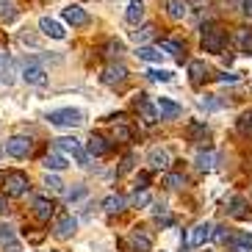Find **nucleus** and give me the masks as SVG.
Wrapping results in <instances>:
<instances>
[{"mask_svg":"<svg viewBox=\"0 0 252 252\" xmlns=\"http://www.w3.org/2000/svg\"><path fill=\"white\" fill-rule=\"evenodd\" d=\"M61 14H64V20H67V23L72 25V28H81V25H89V14H86V11H83L81 6H67L64 11H61Z\"/></svg>","mask_w":252,"mask_h":252,"instance_id":"ddd939ff","label":"nucleus"},{"mask_svg":"<svg viewBox=\"0 0 252 252\" xmlns=\"http://www.w3.org/2000/svg\"><path fill=\"white\" fill-rule=\"evenodd\" d=\"M114 139L117 141H130V130H127V127H114Z\"/></svg>","mask_w":252,"mask_h":252,"instance_id":"e433bc0d","label":"nucleus"},{"mask_svg":"<svg viewBox=\"0 0 252 252\" xmlns=\"http://www.w3.org/2000/svg\"><path fill=\"white\" fill-rule=\"evenodd\" d=\"M166 189H172V191H178V189H183L186 186V175H178V172H172V175H166Z\"/></svg>","mask_w":252,"mask_h":252,"instance_id":"cd10ccee","label":"nucleus"},{"mask_svg":"<svg viewBox=\"0 0 252 252\" xmlns=\"http://www.w3.org/2000/svg\"><path fill=\"white\" fill-rule=\"evenodd\" d=\"M208 133V127L205 125H200V122H194V125H189V136H191L194 141L200 139V136H205Z\"/></svg>","mask_w":252,"mask_h":252,"instance_id":"72a5a7b5","label":"nucleus"},{"mask_svg":"<svg viewBox=\"0 0 252 252\" xmlns=\"http://www.w3.org/2000/svg\"><path fill=\"white\" fill-rule=\"evenodd\" d=\"M219 81H222V83H236L238 75H227V72H224V75H219Z\"/></svg>","mask_w":252,"mask_h":252,"instance_id":"c03bdc74","label":"nucleus"},{"mask_svg":"<svg viewBox=\"0 0 252 252\" xmlns=\"http://www.w3.org/2000/svg\"><path fill=\"white\" fill-rule=\"evenodd\" d=\"M133 161H136L133 156H125V161H122V166H119V175H127V172L133 169Z\"/></svg>","mask_w":252,"mask_h":252,"instance_id":"a19ab883","label":"nucleus"},{"mask_svg":"<svg viewBox=\"0 0 252 252\" xmlns=\"http://www.w3.org/2000/svg\"><path fill=\"white\" fill-rule=\"evenodd\" d=\"M125 20H127L130 25H139L141 20H144V3H141V0H130V3H127Z\"/></svg>","mask_w":252,"mask_h":252,"instance_id":"6ab92c4d","label":"nucleus"},{"mask_svg":"<svg viewBox=\"0 0 252 252\" xmlns=\"http://www.w3.org/2000/svg\"><path fill=\"white\" fill-rule=\"evenodd\" d=\"M147 161H150L153 169H169L172 166V153L166 147H156V150H150Z\"/></svg>","mask_w":252,"mask_h":252,"instance_id":"9b49d317","label":"nucleus"},{"mask_svg":"<svg viewBox=\"0 0 252 252\" xmlns=\"http://www.w3.org/2000/svg\"><path fill=\"white\" fill-rule=\"evenodd\" d=\"M189 75H191V86H202V83L208 81L211 69L205 67V61H191V64H189Z\"/></svg>","mask_w":252,"mask_h":252,"instance_id":"2eb2a0df","label":"nucleus"},{"mask_svg":"<svg viewBox=\"0 0 252 252\" xmlns=\"http://www.w3.org/2000/svg\"><path fill=\"white\" fill-rule=\"evenodd\" d=\"M122 53H125V45H122L119 39H111V42L105 45V56H108V59H117V56H122Z\"/></svg>","mask_w":252,"mask_h":252,"instance_id":"c85d7f7f","label":"nucleus"},{"mask_svg":"<svg viewBox=\"0 0 252 252\" xmlns=\"http://www.w3.org/2000/svg\"><path fill=\"white\" fill-rule=\"evenodd\" d=\"M241 14L252 20V0H241Z\"/></svg>","mask_w":252,"mask_h":252,"instance_id":"37998d69","label":"nucleus"},{"mask_svg":"<svg viewBox=\"0 0 252 252\" xmlns=\"http://www.w3.org/2000/svg\"><path fill=\"white\" fill-rule=\"evenodd\" d=\"M0 81L6 83V86L14 83V64L8 59V53H0Z\"/></svg>","mask_w":252,"mask_h":252,"instance_id":"aec40b11","label":"nucleus"},{"mask_svg":"<svg viewBox=\"0 0 252 252\" xmlns=\"http://www.w3.org/2000/svg\"><path fill=\"white\" fill-rule=\"evenodd\" d=\"M202 47L208 53H222L224 50V31L219 25H205L202 28Z\"/></svg>","mask_w":252,"mask_h":252,"instance_id":"f03ea898","label":"nucleus"},{"mask_svg":"<svg viewBox=\"0 0 252 252\" xmlns=\"http://www.w3.org/2000/svg\"><path fill=\"white\" fill-rule=\"evenodd\" d=\"M202 105H205V108H211V111L222 108V103H219V100H214V97H205V100H202Z\"/></svg>","mask_w":252,"mask_h":252,"instance_id":"79ce46f5","label":"nucleus"},{"mask_svg":"<svg viewBox=\"0 0 252 252\" xmlns=\"http://www.w3.org/2000/svg\"><path fill=\"white\" fill-rule=\"evenodd\" d=\"M136 111L141 114V119L147 122V125H156L158 122V111H156V105L150 103L144 94H139V100H136Z\"/></svg>","mask_w":252,"mask_h":252,"instance_id":"f8f14e48","label":"nucleus"},{"mask_svg":"<svg viewBox=\"0 0 252 252\" xmlns=\"http://www.w3.org/2000/svg\"><path fill=\"white\" fill-rule=\"evenodd\" d=\"M127 247L133 252H150L153 250V233L147 227H133L127 236Z\"/></svg>","mask_w":252,"mask_h":252,"instance_id":"423d86ee","label":"nucleus"},{"mask_svg":"<svg viewBox=\"0 0 252 252\" xmlns=\"http://www.w3.org/2000/svg\"><path fill=\"white\" fill-rule=\"evenodd\" d=\"M45 186L50 189V191H61V180L56 178V175H47V178H45Z\"/></svg>","mask_w":252,"mask_h":252,"instance_id":"4c0bfd02","label":"nucleus"},{"mask_svg":"<svg viewBox=\"0 0 252 252\" xmlns=\"http://www.w3.org/2000/svg\"><path fill=\"white\" fill-rule=\"evenodd\" d=\"M161 50H166L169 56H178V59H183V45L172 42V39H163V42H161Z\"/></svg>","mask_w":252,"mask_h":252,"instance_id":"c756f323","label":"nucleus"},{"mask_svg":"<svg viewBox=\"0 0 252 252\" xmlns=\"http://www.w3.org/2000/svg\"><path fill=\"white\" fill-rule=\"evenodd\" d=\"M3 189H6L8 197H23L28 191V175L25 172H8L6 178H3Z\"/></svg>","mask_w":252,"mask_h":252,"instance_id":"7ed1b4c3","label":"nucleus"},{"mask_svg":"<svg viewBox=\"0 0 252 252\" xmlns=\"http://www.w3.org/2000/svg\"><path fill=\"white\" fill-rule=\"evenodd\" d=\"M108 150H111V144H108L103 136H92V139H89V153H92V156H105Z\"/></svg>","mask_w":252,"mask_h":252,"instance_id":"5701e85b","label":"nucleus"},{"mask_svg":"<svg viewBox=\"0 0 252 252\" xmlns=\"http://www.w3.org/2000/svg\"><path fill=\"white\" fill-rule=\"evenodd\" d=\"M211 233H214V227H211V222H197L189 233H186V247L189 250H197V247H202L205 241H211Z\"/></svg>","mask_w":252,"mask_h":252,"instance_id":"20e7f679","label":"nucleus"},{"mask_svg":"<svg viewBox=\"0 0 252 252\" xmlns=\"http://www.w3.org/2000/svg\"><path fill=\"white\" fill-rule=\"evenodd\" d=\"M75 227H78V219H75L72 214H64L56 219V224H53V233H56V238H69L75 233Z\"/></svg>","mask_w":252,"mask_h":252,"instance_id":"1a4fd4ad","label":"nucleus"},{"mask_svg":"<svg viewBox=\"0 0 252 252\" xmlns=\"http://www.w3.org/2000/svg\"><path fill=\"white\" fill-rule=\"evenodd\" d=\"M23 81L31 86H45L47 83V69L39 64L36 59H25L23 61Z\"/></svg>","mask_w":252,"mask_h":252,"instance_id":"f257e3e1","label":"nucleus"},{"mask_svg":"<svg viewBox=\"0 0 252 252\" xmlns=\"http://www.w3.org/2000/svg\"><path fill=\"white\" fill-rule=\"evenodd\" d=\"M136 56H139L141 61H161V50H158V47H150V45H139Z\"/></svg>","mask_w":252,"mask_h":252,"instance_id":"a878e982","label":"nucleus"},{"mask_svg":"<svg viewBox=\"0 0 252 252\" xmlns=\"http://www.w3.org/2000/svg\"><path fill=\"white\" fill-rule=\"evenodd\" d=\"M191 3H205V0H191Z\"/></svg>","mask_w":252,"mask_h":252,"instance_id":"49530a36","label":"nucleus"},{"mask_svg":"<svg viewBox=\"0 0 252 252\" xmlns=\"http://www.w3.org/2000/svg\"><path fill=\"white\" fill-rule=\"evenodd\" d=\"M230 247L236 252H252V236L250 233H236V236H227Z\"/></svg>","mask_w":252,"mask_h":252,"instance_id":"412c9836","label":"nucleus"},{"mask_svg":"<svg viewBox=\"0 0 252 252\" xmlns=\"http://www.w3.org/2000/svg\"><path fill=\"white\" fill-rule=\"evenodd\" d=\"M33 214H36L39 222H47L53 216V202L47 200V197H36V200H33Z\"/></svg>","mask_w":252,"mask_h":252,"instance_id":"a211bd4d","label":"nucleus"},{"mask_svg":"<svg viewBox=\"0 0 252 252\" xmlns=\"http://www.w3.org/2000/svg\"><path fill=\"white\" fill-rule=\"evenodd\" d=\"M153 33H156L153 25H141L139 31H133V39H136V42H147V39H153Z\"/></svg>","mask_w":252,"mask_h":252,"instance_id":"2f4dec72","label":"nucleus"},{"mask_svg":"<svg viewBox=\"0 0 252 252\" xmlns=\"http://www.w3.org/2000/svg\"><path fill=\"white\" fill-rule=\"evenodd\" d=\"M147 78H150V81L169 83V81H172V72H169V69H150V72H147Z\"/></svg>","mask_w":252,"mask_h":252,"instance_id":"473e14b6","label":"nucleus"},{"mask_svg":"<svg viewBox=\"0 0 252 252\" xmlns=\"http://www.w3.org/2000/svg\"><path fill=\"white\" fill-rule=\"evenodd\" d=\"M186 11H189V8H186L183 0H166V14H169L172 20H183Z\"/></svg>","mask_w":252,"mask_h":252,"instance_id":"4be33fe9","label":"nucleus"},{"mask_svg":"<svg viewBox=\"0 0 252 252\" xmlns=\"http://www.w3.org/2000/svg\"><path fill=\"white\" fill-rule=\"evenodd\" d=\"M0 156H3V147H0Z\"/></svg>","mask_w":252,"mask_h":252,"instance_id":"de8ad7c7","label":"nucleus"},{"mask_svg":"<svg viewBox=\"0 0 252 252\" xmlns=\"http://www.w3.org/2000/svg\"><path fill=\"white\" fill-rule=\"evenodd\" d=\"M156 111L161 114V119H175V117L183 114V108H180L175 100H169V97H161V100L156 103Z\"/></svg>","mask_w":252,"mask_h":252,"instance_id":"4468645a","label":"nucleus"},{"mask_svg":"<svg viewBox=\"0 0 252 252\" xmlns=\"http://www.w3.org/2000/svg\"><path fill=\"white\" fill-rule=\"evenodd\" d=\"M45 166H47V169H53V172H61L64 166H67V158L61 156V153H47V156H45Z\"/></svg>","mask_w":252,"mask_h":252,"instance_id":"b1692460","label":"nucleus"},{"mask_svg":"<svg viewBox=\"0 0 252 252\" xmlns=\"http://www.w3.org/2000/svg\"><path fill=\"white\" fill-rule=\"evenodd\" d=\"M83 194H86V189H83V186H78V189H72V191L64 194V200H67V202H75V200H81Z\"/></svg>","mask_w":252,"mask_h":252,"instance_id":"c9c22d12","label":"nucleus"},{"mask_svg":"<svg viewBox=\"0 0 252 252\" xmlns=\"http://www.w3.org/2000/svg\"><path fill=\"white\" fill-rule=\"evenodd\" d=\"M241 130H244V133H252V111H247L244 117H241Z\"/></svg>","mask_w":252,"mask_h":252,"instance_id":"ea45409f","label":"nucleus"},{"mask_svg":"<svg viewBox=\"0 0 252 252\" xmlns=\"http://www.w3.org/2000/svg\"><path fill=\"white\" fill-rule=\"evenodd\" d=\"M0 20H6V23H14L17 20L14 0H0Z\"/></svg>","mask_w":252,"mask_h":252,"instance_id":"393cba45","label":"nucleus"},{"mask_svg":"<svg viewBox=\"0 0 252 252\" xmlns=\"http://www.w3.org/2000/svg\"><path fill=\"white\" fill-rule=\"evenodd\" d=\"M244 205H247L244 197H233V200H230V214H233V216H244L247 214Z\"/></svg>","mask_w":252,"mask_h":252,"instance_id":"7c9ffc66","label":"nucleus"},{"mask_svg":"<svg viewBox=\"0 0 252 252\" xmlns=\"http://www.w3.org/2000/svg\"><path fill=\"white\" fill-rule=\"evenodd\" d=\"M39 28H42V33L50 36V39H64L67 36V31L61 28L56 20H50V17H42V20H39Z\"/></svg>","mask_w":252,"mask_h":252,"instance_id":"dca6fc26","label":"nucleus"},{"mask_svg":"<svg viewBox=\"0 0 252 252\" xmlns=\"http://www.w3.org/2000/svg\"><path fill=\"white\" fill-rule=\"evenodd\" d=\"M127 78V69L122 67V64H108V67L103 69V75H100V81L105 83V86H117V83H125Z\"/></svg>","mask_w":252,"mask_h":252,"instance_id":"6e6552de","label":"nucleus"},{"mask_svg":"<svg viewBox=\"0 0 252 252\" xmlns=\"http://www.w3.org/2000/svg\"><path fill=\"white\" fill-rule=\"evenodd\" d=\"M127 208V200L122 197V194H111V197H105L103 200V211L105 214H122Z\"/></svg>","mask_w":252,"mask_h":252,"instance_id":"f3484780","label":"nucleus"},{"mask_svg":"<svg viewBox=\"0 0 252 252\" xmlns=\"http://www.w3.org/2000/svg\"><path fill=\"white\" fill-rule=\"evenodd\" d=\"M56 147L61 150V153H72L75 158H78V163H89V158H86V153L81 150V141L78 139H56Z\"/></svg>","mask_w":252,"mask_h":252,"instance_id":"9d476101","label":"nucleus"},{"mask_svg":"<svg viewBox=\"0 0 252 252\" xmlns=\"http://www.w3.org/2000/svg\"><path fill=\"white\" fill-rule=\"evenodd\" d=\"M31 150H33V141H31L28 136H11V139L6 141V153L11 158H28Z\"/></svg>","mask_w":252,"mask_h":252,"instance_id":"0eeeda50","label":"nucleus"},{"mask_svg":"<svg viewBox=\"0 0 252 252\" xmlns=\"http://www.w3.org/2000/svg\"><path fill=\"white\" fill-rule=\"evenodd\" d=\"M214 161H216V156L208 150V153H197V166H200L202 172H211L214 169Z\"/></svg>","mask_w":252,"mask_h":252,"instance_id":"bb28decb","label":"nucleus"},{"mask_svg":"<svg viewBox=\"0 0 252 252\" xmlns=\"http://www.w3.org/2000/svg\"><path fill=\"white\" fill-rule=\"evenodd\" d=\"M133 202H136V205H150V194L144 191V189H141V191H136V194H133Z\"/></svg>","mask_w":252,"mask_h":252,"instance_id":"58836bf2","label":"nucleus"},{"mask_svg":"<svg viewBox=\"0 0 252 252\" xmlns=\"http://www.w3.org/2000/svg\"><path fill=\"white\" fill-rule=\"evenodd\" d=\"M0 241H8V244H14V230L8 227V224H0Z\"/></svg>","mask_w":252,"mask_h":252,"instance_id":"f704fd0d","label":"nucleus"},{"mask_svg":"<svg viewBox=\"0 0 252 252\" xmlns=\"http://www.w3.org/2000/svg\"><path fill=\"white\" fill-rule=\"evenodd\" d=\"M8 211V202H6V197H0V214H6Z\"/></svg>","mask_w":252,"mask_h":252,"instance_id":"a18cd8bd","label":"nucleus"},{"mask_svg":"<svg viewBox=\"0 0 252 252\" xmlns=\"http://www.w3.org/2000/svg\"><path fill=\"white\" fill-rule=\"evenodd\" d=\"M47 119L59 127H78V125H83V111H78V108H61V111H53Z\"/></svg>","mask_w":252,"mask_h":252,"instance_id":"39448f33","label":"nucleus"}]
</instances>
